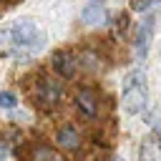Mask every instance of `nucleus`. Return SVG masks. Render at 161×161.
<instances>
[{
	"label": "nucleus",
	"mask_w": 161,
	"mask_h": 161,
	"mask_svg": "<svg viewBox=\"0 0 161 161\" xmlns=\"http://www.w3.org/2000/svg\"><path fill=\"white\" fill-rule=\"evenodd\" d=\"M153 28H156V15H146L138 25V33H136V40H133V53L138 60H146V53H148V45H151V38H153Z\"/></svg>",
	"instance_id": "nucleus-6"
},
{
	"label": "nucleus",
	"mask_w": 161,
	"mask_h": 161,
	"mask_svg": "<svg viewBox=\"0 0 161 161\" xmlns=\"http://www.w3.org/2000/svg\"><path fill=\"white\" fill-rule=\"evenodd\" d=\"M30 161H63V156L45 143H33L30 146Z\"/></svg>",
	"instance_id": "nucleus-10"
},
{
	"label": "nucleus",
	"mask_w": 161,
	"mask_h": 161,
	"mask_svg": "<svg viewBox=\"0 0 161 161\" xmlns=\"http://www.w3.org/2000/svg\"><path fill=\"white\" fill-rule=\"evenodd\" d=\"M106 18H108V10H106L103 0H93V3H88V5L80 10V20H83L86 25H98V23H106Z\"/></svg>",
	"instance_id": "nucleus-9"
},
{
	"label": "nucleus",
	"mask_w": 161,
	"mask_h": 161,
	"mask_svg": "<svg viewBox=\"0 0 161 161\" xmlns=\"http://www.w3.org/2000/svg\"><path fill=\"white\" fill-rule=\"evenodd\" d=\"M138 161H161V136L148 133L138 146Z\"/></svg>",
	"instance_id": "nucleus-8"
},
{
	"label": "nucleus",
	"mask_w": 161,
	"mask_h": 161,
	"mask_svg": "<svg viewBox=\"0 0 161 161\" xmlns=\"http://www.w3.org/2000/svg\"><path fill=\"white\" fill-rule=\"evenodd\" d=\"M55 143L63 151H68V153H78L83 148V136H80V131L73 123H65V126H60L55 131Z\"/></svg>",
	"instance_id": "nucleus-7"
},
{
	"label": "nucleus",
	"mask_w": 161,
	"mask_h": 161,
	"mask_svg": "<svg viewBox=\"0 0 161 161\" xmlns=\"http://www.w3.org/2000/svg\"><path fill=\"white\" fill-rule=\"evenodd\" d=\"M153 133H158V136H161V116L156 118V126H153Z\"/></svg>",
	"instance_id": "nucleus-16"
},
{
	"label": "nucleus",
	"mask_w": 161,
	"mask_h": 161,
	"mask_svg": "<svg viewBox=\"0 0 161 161\" xmlns=\"http://www.w3.org/2000/svg\"><path fill=\"white\" fill-rule=\"evenodd\" d=\"M116 161H126V158H123V156H121V158H116Z\"/></svg>",
	"instance_id": "nucleus-17"
},
{
	"label": "nucleus",
	"mask_w": 161,
	"mask_h": 161,
	"mask_svg": "<svg viewBox=\"0 0 161 161\" xmlns=\"http://www.w3.org/2000/svg\"><path fill=\"white\" fill-rule=\"evenodd\" d=\"M13 45L18 48V55L20 58H28L33 55L38 48H43V33H38L35 23L23 18L13 25Z\"/></svg>",
	"instance_id": "nucleus-3"
},
{
	"label": "nucleus",
	"mask_w": 161,
	"mask_h": 161,
	"mask_svg": "<svg viewBox=\"0 0 161 161\" xmlns=\"http://www.w3.org/2000/svg\"><path fill=\"white\" fill-rule=\"evenodd\" d=\"M13 43V28H0V48H8Z\"/></svg>",
	"instance_id": "nucleus-13"
},
{
	"label": "nucleus",
	"mask_w": 161,
	"mask_h": 161,
	"mask_svg": "<svg viewBox=\"0 0 161 161\" xmlns=\"http://www.w3.org/2000/svg\"><path fill=\"white\" fill-rule=\"evenodd\" d=\"M73 108L83 121H98V116H101V93L91 86L78 88L75 96H73Z\"/></svg>",
	"instance_id": "nucleus-4"
},
{
	"label": "nucleus",
	"mask_w": 161,
	"mask_h": 161,
	"mask_svg": "<svg viewBox=\"0 0 161 161\" xmlns=\"http://www.w3.org/2000/svg\"><path fill=\"white\" fill-rule=\"evenodd\" d=\"M78 65H80V60H78V55H73L70 50H55V53L50 55V68H53V73H55L58 78H65V80L75 78Z\"/></svg>",
	"instance_id": "nucleus-5"
},
{
	"label": "nucleus",
	"mask_w": 161,
	"mask_h": 161,
	"mask_svg": "<svg viewBox=\"0 0 161 161\" xmlns=\"http://www.w3.org/2000/svg\"><path fill=\"white\" fill-rule=\"evenodd\" d=\"M5 3H15V0H5Z\"/></svg>",
	"instance_id": "nucleus-18"
},
{
	"label": "nucleus",
	"mask_w": 161,
	"mask_h": 161,
	"mask_svg": "<svg viewBox=\"0 0 161 161\" xmlns=\"http://www.w3.org/2000/svg\"><path fill=\"white\" fill-rule=\"evenodd\" d=\"M18 106V98L13 91H0V111H13Z\"/></svg>",
	"instance_id": "nucleus-12"
},
{
	"label": "nucleus",
	"mask_w": 161,
	"mask_h": 161,
	"mask_svg": "<svg viewBox=\"0 0 161 161\" xmlns=\"http://www.w3.org/2000/svg\"><path fill=\"white\" fill-rule=\"evenodd\" d=\"M8 156H10V146H8V143H3V141H0V161H5V158H8Z\"/></svg>",
	"instance_id": "nucleus-15"
},
{
	"label": "nucleus",
	"mask_w": 161,
	"mask_h": 161,
	"mask_svg": "<svg viewBox=\"0 0 161 161\" xmlns=\"http://www.w3.org/2000/svg\"><path fill=\"white\" fill-rule=\"evenodd\" d=\"M148 103V86H146V73L141 68H133L123 78V91H121V108L128 116H136L146 108Z\"/></svg>",
	"instance_id": "nucleus-1"
},
{
	"label": "nucleus",
	"mask_w": 161,
	"mask_h": 161,
	"mask_svg": "<svg viewBox=\"0 0 161 161\" xmlns=\"http://www.w3.org/2000/svg\"><path fill=\"white\" fill-rule=\"evenodd\" d=\"M153 5V0H133V10H148Z\"/></svg>",
	"instance_id": "nucleus-14"
},
{
	"label": "nucleus",
	"mask_w": 161,
	"mask_h": 161,
	"mask_svg": "<svg viewBox=\"0 0 161 161\" xmlns=\"http://www.w3.org/2000/svg\"><path fill=\"white\" fill-rule=\"evenodd\" d=\"M33 96V103L38 111L43 113H53L60 103H63V86L58 78H48V75H38L35 78V86L30 91Z\"/></svg>",
	"instance_id": "nucleus-2"
},
{
	"label": "nucleus",
	"mask_w": 161,
	"mask_h": 161,
	"mask_svg": "<svg viewBox=\"0 0 161 161\" xmlns=\"http://www.w3.org/2000/svg\"><path fill=\"white\" fill-rule=\"evenodd\" d=\"M128 28H131V18H128V13H118V15L111 20V35H113L116 40H123L126 33H128Z\"/></svg>",
	"instance_id": "nucleus-11"
}]
</instances>
